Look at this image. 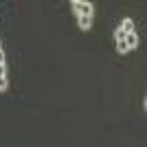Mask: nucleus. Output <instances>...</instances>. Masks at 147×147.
I'll return each instance as SVG.
<instances>
[{"mask_svg":"<svg viewBox=\"0 0 147 147\" xmlns=\"http://www.w3.org/2000/svg\"><path fill=\"white\" fill-rule=\"evenodd\" d=\"M73 11L77 13V18H79V16L92 18V11H94V7H92V2H86V0H73Z\"/></svg>","mask_w":147,"mask_h":147,"instance_id":"nucleus-1","label":"nucleus"},{"mask_svg":"<svg viewBox=\"0 0 147 147\" xmlns=\"http://www.w3.org/2000/svg\"><path fill=\"white\" fill-rule=\"evenodd\" d=\"M123 42L127 44V49H136V46H138V35H136V33H127Z\"/></svg>","mask_w":147,"mask_h":147,"instance_id":"nucleus-2","label":"nucleus"},{"mask_svg":"<svg viewBox=\"0 0 147 147\" xmlns=\"http://www.w3.org/2000/svg\"><path fill=\"white\" fill-rule=\"evenodd\" d=\"M121 31L125 33V35H127V33H134V22H132L129 18H125V20L121 22Z\"/></svg>","mask_w":147,"mask_h":147,"instance_id":"nucleus-3","label":"nucleus"},{"mask_svg":"<svg viewBox=\"0 0 147 147\" xmlns=\"http://www.w3.org/2000/svg\"><path fill=\"white\" fill-rule=\"evenodd\" d=\"M77 22H79V29H81V31H88V29H90V24H92V18L79 16V18H77Z\"/></svg>","mask_w":147,"mask_h":147,"instance_id":"nucleus-4","label":"nucleus"},{"mask_svg":"<svg viewBox=\"0 0 147 147\" xmlns=\"http://www.w3.org/2000/svg\"><path fill=\"white\" fill-rule=\"evenodd\" d=\"M114 37H117V42H123V40H125V33L121 31V26H117V31H114Z\"/></svg>","mask_w":147,"mask_h":147,"instance_id":"nucleus-5","label":"nucleus"},{"mask_svg":"<svg viewBox=\"0 0 147 147\" xmlns=\"http://www.w3.org/2000/svg\"><path fill=\"white\" fill-rule=\"evenodd\" d=\"M117 51H119V53H121V55H123V53H127V44H125V42H117Z\"/></svg>","mask_w":147,"mask_h":147,"instance_id":"nucleus-6","label":"nucleus"},{"mask_svg":"<svg viewBox=\"0 0 147 147\" xmlns=\"http://www.w3.org/2000/svg\"><path fill=\"white\" fill-rule=\"evenodd\" d=\"M0 66H5V51L0 49Z\"/></svg>","mask_w":147,"mask_h":147,"instance_id":"nucleus-7","label":"nucleus"},{"mask_svg":"<svg viewBox=\"0 0 147 147\" xmlns=\"http://www.w3.org/2000/svg\"><path fill=\"white\" fill-rule=\"evenodd\" d=\"M0 49H2V46H0Z\"/></svg>","mask_w":147,"mask_h":147,"instance_id":"nucleus-8","label":"nucleus"}]
</instances>
